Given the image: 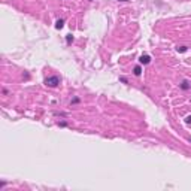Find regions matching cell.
<instances>
[{"instance_id":"obj_8","label":"cell","mask_w":191,"mask_h":191,"mask_svg":"<svg viewBox=\"0 0 191 191\" xmlns=\"http://www.w3.org/2000/svg\"><path fill=\"white\" fill-rule=\"evenodd\" d=\"M185 124H191V115L185 118Z\"/></svg>"},{"instance_id":"obj_4","label":"cell","mask_w":191,"mask_h":191,"mask_svg":"<svg viewBox=\"0 0 191 191\" xmlns=\"http://www.w3.org/2000/svg\"><path fill=\"white\" fill-rule=\"evenodd\" d=\"M133 73H135L136 76H140V73H142V67H140V66H136L135 69H133Z\"/></svg>"},{"instance_id":"obj_6","label":"cell","mask_w":191,"mask_h":191,"mask_svg":"<svg viewBox=\"0 0 191 191\" xmlns=\"http://www.w3.org/2000/svg\"><path fill=\"white\" fill-rule=\"evenodd\" d=\"M176 49H178V52H185L187 49H188V48H187L185 45H181V47H178Z\"/></svg>"},{"instance_id":"obj_10","label":"cell","mask_w":191,"mask_h":191,"mask_svg":"<svg viewBox=\"0 0 191 191\" xmlns=\"http://www.w3.org/2000/svg\"><path fill=\"white\" fill-rule=\"evenodd\" d=\"M118 2H128V0H118Z\"/></svg>"},{"instance_id":"obj_3","label":"cell","mask_w":191,"mask_h":191,"mask_svg":"<svg viewBox=\"0 0 191 191\" xmlns=\"http://www.w3.org/2000/svg\"><path fill=\"white\" fill-rule=\"evenodd\" d=\"M63 25H64V19H57V23H55V28L57 30H60V28H63Z\"/></svg>"},{"instance_id":"obj_5","label":"cell","mask_w":191,"mask_h":191,"mask_svg":"<svg viewBox=\"0 0 191 191\" xmlns=\"http://www.w3.org/2000/svg\"><path fill=\"white\" fill-rule=\"evenodd\" d=\"M181 88L182 90H188L190 88V82H188V81H184V82L181 84Z\"/></svg>"},{"instance_id":"obj_7","label":"cell","mask_w":191,"mask_h":191,"mask_svg":"<svg viewBox=\"0 0 191 191\" xmlns=\"http://www.w3.org/2000/svg\"><path fill=\"white\" fill-rule=\"evenodd\" d=\"M66 42L72 43V42H73V36H72V34H67V36H66Z\"/></svg>"},{"instance_id":"obj_9","label":"cell","mask_w":191,"mask_h":191,"mask_svg":"<svg viewBox=\"0 0 191 191\" xmlns=\"http://www.w3.org/2000/svg\"><path fill=\"white\" fill-rule=\"evenodd\" d=\"M120 81H121V82H124V84H127V79H126V78H120Z\"/></svg>"},{"instance_id":"obj_2","label":"cell","mask_w":191,"mask_h":191,"mask_svg":"<svg viewBox=\"0 0 191 191\" xmlns=\"http://www.w3.org/2000/svg\"><path fill=\"white\" fill-rule=\"evenodd\" d=\"M139 63L140 64H149V63H151V55H148V54L140 55L139 57Z\"/></svg>"},{"instance_id":"obj_11","label":"cell","mask_w":191,"mask_h":191,"mask_svg":"<svg viewBox=\"0 0 191 191\" xmlns=\"http://www.w3.org/2000/svg\"><path fill=\"white\" fill-rule=\"evenodd\" d=\"M190 142H191V139H190Z\"/></svg>"},{"instance_id":"obj_1","label":"cell","mask_w":191,"mask_h":191,"mask_svg":"<svg viewBox=\"0 0 191 191\" xmlns=\"http://www.w3.org/2000/svg\"><path fill=\"white\" fill-rule=\"evenodd\" d=\"M43 84L47 87H51V88H55L57 85L60 84V78L58 76H49V78H45Z\"/></svg>"}]
</instances>
